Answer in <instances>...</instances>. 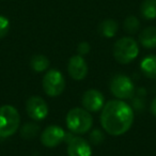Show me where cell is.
I'll return each instance as SVG.
<instances>
[{"label":"cell","mask_w":156,"mask_h":156,"mask_svg":"<svg viewBox=\"0 0 156 156\" xmlns=\"http://www.w3.org/2000/svg\"><path fill=\"white\" fill-rule=\"evenodd\" d=\"M134 122L133 108L122 100L109 101L104 105L101 115V124L106 133L112 136L123 135Z\"/></svg>","instance_id":"cell-1"},{"label":"cell","mask_w":156,"mask_h":156,"mask_svg":"<svg viewBox=\"0 0 156 156\" xmlns=\"http://www.w3.org/2000/svg\"><path fill=\"white\" fill-rule=\"evenodd\" d=\"M92 124L93 118L85 108H73L67 112L66 125L73 134H86L91 129Z\"/></svg>","instance_id":"cell-2"},{"label":"cell","mask_w":156,"mask_h":156,"mask_svg":"<svg viewBox=\"0 0 156 156\" xmlns=\"http://www.w3.org/2000/svg\"><path fill=\"white\" fill-rule=\"evenodd\" d=\"M20 117L17 109L11 105L0 107V137L7 138L17 132Z\"/></svg>","instance_id":"cell-3"},{"label":"cell","mask_w":156,"mask_h":156,"mask_svg":"<svg viewBox=\"0 0 156 156\" xmlns=\"http://www.w3.org/2000/svg\"><path fill=\"white\" fill-rule=\"evenodd\" d=\"M139 54L138 43L133 37H122L113 45V56L121 64H127L136 59Z\"/></svg>","instance_id":"cell-4"},{"label":"cell","mask_w":156,"mask_h":156,"mask_svg":"<svg viewBox=\"0 0 156 156\" xmlns=\"http://www.w3.org/2000/svg\"><path fill=\"white\" fill-rule=\"evenodd\" d=\"M65 79L60 71L49 69L43 77V89L49 96H58L64 91Z\"/></svg>","instance_id":"cell-5"},{"label":"cell","mask_w":156,"mask_h":156,"mask_svg":"<svg viewBox=\"0 0 156 156\" xmlns=\"http://www.w3.org/2000/svg\"><path fill=\"white\" fill-rule=\"evenodd\" d=\"M110 91L118 100H128L134 96L135 86L127 76L115 75L111 79Z\"/></svg>","instance_id":"cell-6"},{"label":"cell","mask_w":156,"mask_h":156,"mask_svg":"<svg viewBox=\"0 0 156 156\" xmlns=\"http://www.w3.org/2000/svg\"><path fill=\"white\" fill-rule=\"evenodd\" d=\"M26 111L31 119L41 121L48 115V106L41 96H31L26 102Z\"/></svg>","instance_id":"cell-7"},{"label":"cell","mask_w":156,"mask_h":156,"mask_svg":"<svg viewBox=\"0 0 156 156\" xmlns=\"http://www.w3.org/2000/svg\"><path fill=\"white\" fill-rule=\"evenodd\" d=\"M65 132L58 125H50L41 135V142L47 147H55L64 140Z\"/></svg>","instance_id":"cell-8"},{"label":"cell","mask_w":156,"mask_h":156,"mask_svg":"<svg viewBox=\"0 0 156 156\" xmlns=\"http://www.w3.org/2000/svg\"><path fill=\"white\" fill-rule=\"evenodd\" d=\"M104 102L105 98L102 94V92H100L96 89H89L83 93V98H81V103L83 106L86 110L92 111H98L101 109H103L104 107Z\"/></svg>","instance_id":"cell-9"},{"label":"cell","mask_w":156,"mask_h":156,"mask_svg":"<svg viewBox=\"0 0 156 156\" xmlns=\"http://www.w3.org/2000/svg\"><path fill=\"white\" fill-rule=\"evenodd\" d=\"M67 71L73 79L83 80L88 75V65L86 60L80 55H75L69 61Z\"/></svg>","instance_id":"cell-10"},{"label":"cell","mask_w":156,"mask_h":156,"mask_svg":"<svg viewBox=\"0 0 156 156\" xmlns=\"http://www.w3.org/2000/svg\"><path fill=\"white\" fill-rule=\"evenodd\" d=\"M67 154L69 156H91L92 151L86 139L73 136L67 141Z\"/></svg>","instance_id":"cell-11"},{"label":"cell","mask_w":156,"mask_h":156,"mask_svg":"<svg viewBox=\"0 0 156 156\" xmlns=\"http://www.w3.org/2000/svg\"><path fill=\"white\" fill-rule=\"evenodd\" d=\"M139 42L145 48L156 47V27H147L143 29L139 35Z\"/></svg>","instance_id":"cell-12"},{"label":"cell","mask_w":156,"mask_h":156,"mask_svg":"<svg viewBox=\"0 0 156 156\" xmlns=\"http://www.w3.org/2000/svg\"><path fill=\"white\" fill-rule=\"evenodd\" d=\"M140 69L142 73L151 79H156V56L151 55L141 61Z\"/></svg>","instance_id":"cell-13"},{"label":"cell","mask_w":156,"mask_h":156,"mask_svg":"<svg viewBox=\"0 0 156 156\" xmlns=\"http://www.w3.org/2000/svg\"><path fill=\"white\" fill-rule=\"evenodd\" d=\"M118 23L115 20H105L98 26V32L102 37H112L115 35L118 31Z\"/></svg>","instance_id":"cell-14"},{"label":"cell","mask_w":156,"mask_h":156,"mask_svg":"<svg viewBox=\"0 0 156 156\" xmlns=\"http://www.w3.org/2000/svg\"><path fill=\"white\" fill-rule=\"evenodd\" d=\"M140 12L145 20L156 18V0H143L140 7Z\"/></svg>","instance_id":"cell-15"},{"label":"cell","mask_w":156,"mask_h":156,"mask_svg":"<svg viewBox=\"0 0 156 156\" xmlns=\"http://www.w3.org/2000/svg\"><path fill=\"white\" fill-rule=\"evenodd\" d=\"M30 65L34 72L41 73V72L46 71L48 69V66H49V60L44 55H35V56H33L31 58Z\"/></svg>","instance_id":"cell-16"},{"label":"cell","mask_w":156,"mask_h":156,"mask_svg":"<svg viewBox=\"0 0 156 156\" xmlns=\"http://www.w3.org/2000/svg\"><path fill=\"white\" fill-rule=\"evenodd\" d=\"M39 132H40L39 125H37L35 123H32V122H29V123H26L22 127V129H20V135H22L23 138L29 140V139L34 138Z\"/></svg>","instance_id":"cell-17"},{"label":"cell","mask_w":156,"mask_h":156,"mask_svg":"<svg viewBox=\"0 0 156 156\" xmlns=\"http://www.w3.org/2000/svg\"><path fill=\"white\" fill-rule=\"evenodd\" d=\"M139 20L136 16H128L126 17V20H124V24H123V27L125 29L126 32L128 33H136L139 29Z\"/></svg>","instance_id":"cell-18"},{"label":"cell","mask_w":156,"mask_h":156,"mask_svg":"<svg viewBox=\"0 0 156 156\" xmlns=\"http://www.w3.org/2000/svg\"><path fill=\"white\" fill-rule=\"evenodd\" d=\"M10 30V20L5 16L0 15V39H3Z\"/></svg>","instance_id":"cell-19"},{"label":"cell","mask_w":156,"mask_h":156,"mask_svg":"<svg viewBox=\"0 0 156 156\" xmlns=\"http://www.w3.org/2000/svg\"><path fill=\"white\" fill-rule=\"evenodd\" d=\"M89 139L91 141V143H93V144H100V143H102L104 141L105 136L101 129H94L90 134Z\"/></svg>","instance_id":"cell-20"},{"label":"cell","mask_w":156,"mask_h":156,"mask_svg":"<svg viewBox=\"0 0 156 156\" xmlns=\"http://www.w3.org/2000/svg\"><path fill=\"white\" fill-rule=\"evenodd\" d=\"M77 51L80 56H83V55H87L88 52L90 51V45L87 42H81V43L78 44L77 46Z\"/></svg>","instance_id":"cell-21"},{"label":"cell","mask_w":156,"mask_h":156,"mask_svg":"<svg viewBox=\"0 0 156 156\" xmlns=\"http://www.w3.org/2000/svg\"><path fill=\"white\" fill-rule=\"evenodd\" d=\"M151 112L153 115L156 117V98L152 101V104H151Z\"/></svg>","instance_id":"cell-22"}]
</instances>
